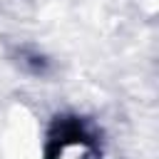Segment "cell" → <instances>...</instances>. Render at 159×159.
<instances>
[{
    "instance_id": "obj_1",
    "label": "cell",
    "mask_w": 159,
    "mask_h": 159,
    "mask_svg": "<svg viewBox=\"0 0 159 159\" xmlns=\"http://www.w3.org/2000/svg\"><path fill=\"white\" fill-rule=\"evenodd\" d=\"M47 159H97V144L77 119H60Z\"/></svg>"
}]
</instances>
